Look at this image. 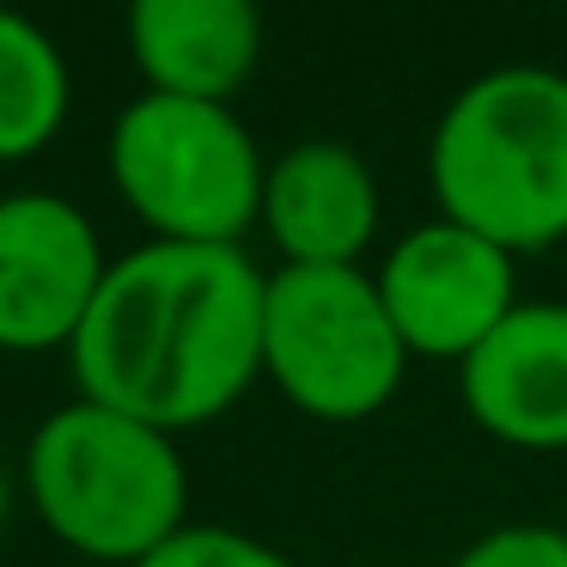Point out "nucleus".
Segmentation results:
<instances>
[{
  "label": "nucleus",
  "instance_id": "f257e3e1",
  "mask_svg": "<svg viewBox=\"0 0 567 567\" xmlns=\"http://www.w3.org/2000/svg\"><path fill=\"white\" fill-rule=\"evenodd\" d=\"M262 293L245 245H135L68 348L80 396L172 440L220 421L262 379Z\"/></svg>",
  "mask_w": 567,
  "mask_h": 567
},
{
  "label": "nucleus",
  "instance_id": "f03ea898",
  "mask_svg": "<svg viewBox=\"0 0 567 567\" xmlns=\"http://www.w3.org/2000/svg\"><path fill=\"white\" fill-rule=\"evenodd\" d=\"M440 220L537 257L567 238V74L488 68L452 92L427 141Z\"/></svg>",
  "mask_w": 567,
  "mask_h": 567
},
{
  "label": "nucleus",
  "instance_id": "7ed1b4c3",
  "mask_svg": "<svg viewBox=\"0 0 567 567\" xmlns=\"http://www.w3.org/2000/svg\"><path fill=\"white\" fill-rule=\"evenodd\" d=\"M25 494L68 555L86 567H141L189 525V470L172 433L74 396L25 445Z\"/></svg>",
  "mask_w": 567,
  "mask_h": 567
},
{
  "label": "nucleus",
  "instance_id": "20e7f679",
  "mask_svg": "<svg viewBox=\"0 0 567 567\" xmlns=\"http://www.w3.org/2000/svg\"><path fill=\"white\" fill-rule=\"evenodd\" d=\"M104 165L153 245H238L262 226L269 159L233 104L141 92L116 111Z\"/></svg>",
  "mask_w": 567,
  "mask_h": 567
},
{
  "label": "nucleus",
  "instance_id": "39448f33",
  "mask_svg": "<svg viewBox=\"0 0 567 567\" xmlns=\"http://www.w3.org/2000/svg\"><path fill=\"white\" fill-rule=\"evenodd\" d=\"M409 348L367 269H275L262 293V379L311 421H367L403 391Z\"/></svg>",
  "mask_w": 567,
  "mask_h": 567
},
{
  "label": "nucleus",
  "instance_id": "423d86ee",
  "mask_svg": "<svg viewBox=\"0 0 567 567\" xmlns=\"http://www.w3.org/2000/svg\"><path fill=\"white\" fill-rule=\"evenodd\" d=\"M379 299L403 336L409 360H452L464 367L494 330L518 311V257L482 233L433 214L409 226L379 262Z\"/></svg>",
  "mask_w": 567,
  "mask_h": 567
},
{
  "label": "nucleus",
  "instance_id": "0eeeda50",
  "mask_svg": "<svg viewBox=\"0 0 567 567\" xmlns=\"http://www.w3.org/2000/svg\"><path fill=\"white\" fill-rule=\"evenodd\" d=\"M111 257L80 202L55 189L0 196V354L74 348Z\"/></svg>",
  "mask_w": 567,
  "mask_h": 567
},
{
  "label": "nucleus",
  "instance_id": "6e6552de",
  "mask_svg": "<svg viewBox=\"0 0 567 567\" xmlns=\"http://www.w3.org/2000/svg\"><path fill=\"white\" fill-rule=\"evenodd\" d=\"M464 409L513 452H567V306L518 299V311L457 367Z\"/></svg>",
  "mask_w": 567,
  "mask_h": 567
},
{
  "label": "nucleus",
  "instance_id": "1a4fd4ad",
  "mask_svg": "<svg viewBox=\"0 0 567 567\" xmlns=\"http://www.w3.org/2000/svg\"><path fill=\"white\" fill-rule=\"evenodd\" d=\"M262 233L287 269H360L379 238V177L348 141H293L269 159Z\"/></svg>",
  "mask_w": 567,
  "mask_h": 567
},
{
  "label": "nucleus",
  "instance_id": "9d476101",
  "mask_svg": "<svg viewBox=\"0 0 567 567\" xmlns=\"http://www.w3.org/2000/svg\"><path fill=\"white\" fill-rule=\"evenodd\" d=\"M128 62L159 99L233 104L262 62V13L250 0H135Z\"/></svg>",
  "mask_w": 567,
  "mask_h": 567
},
{
  "label": "nucleus",
  "instance_id": "9b49d317",
  "mask_svg": "<svg viewBox=\"0 0 567 567\" xmlns=\"http://www.w3.org/2000/svg\"><path fill=\"white\" fill-rule=\"evenodd\" d=\"M74 74L38 19L0 7V165H25L62 135Z\"/></svg>",
  "mask_w": 567,
  "mask_h": 567
},
{
  "label": "nucleus",
  "instance_id": "f8f14e48",
  "mask_svg": "<svg viewBox=\"0 0 567 567\" xmlns=\"http://www.w3.org/2000/svg\"><path fill=\"white\" fill-rule=\"evenodd\" d=\"M141 567H299L287 561L275 543L250 537V530H233V525H184L172 543L147 555Z\"/></svg>",
  "mask_w": 567,
  "mask_h": 567
},
{
  "label": "nucleus",
  "instance_id": "ddd939ff",
  "mask_svg": "<svg viewBox=\"0 0 567 567\" xmlns=\"http://www.w3.org/2000/svg\"><path fill=\"white\" fill-rule=\"evenodd\" d=\"M452 567H567V525H494Z\"/></svg>",
  "mask_w": 567,
  "mask_h": 567
}]
</instances>
